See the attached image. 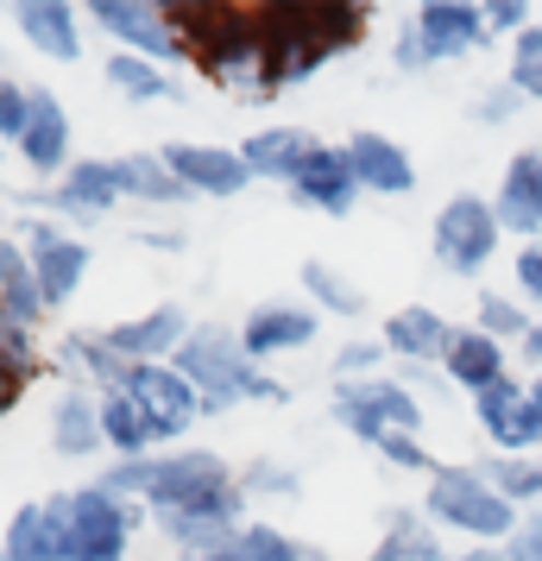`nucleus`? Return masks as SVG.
I'll use <instances>...</instances> for the list:
<instances>
[{
	"instance_id": "1",
	"label": "nucleus",
	"mask_w": 542,
	"mask_h": 561,
	"mask_svg": "<svg viewBox=\"0 0 542 561\" xmlns=\"http://www.w3.org/2000/svg\"><path fill=\"white\" fill-rule=\"evenodd\" d=\"M253 20L265 32V51H272V89H297L322 64L354 51L372 13L354 0H278V7H253Z\"/></svg>"
},
{
	"instance_id": "2",
	"label": "nucleus",
	"mask_w": 542,
	"mask_h": 561,
	"mask_svg": "<svg viewBox=\"0 0 542 561\" xmlns=\"http://www.w3.org/2000/svg\"><path fill=\"white\" fill-rule=\"evenodd\" d=\"M171 20H177L183 45H189V57L203 64V77L215 89H233L246 102L278 95L272 89V51H265V32H258L253 7H228V0H215V7H171Z\"/></svg>"
},
{
	"instance_id": "3",
	"label": "nucleus",
	"mask_w": 542,
	"mask_h": 561,
	"mask_svg": "<svg viewBox=\"0 0 542 561\" xmlns=\"http://www.w3.org/2000/svg\"><path fill=\"white\" fill-rule=\"evenodd\" d=\"M171 366L203 391V416H228L233 404H290V385L272 379L240 347V329H221V322H196Z\"/></svg>"
},
{
	"instance_id": "4",
	"label": "nucleus",
	"mask_w": 542,
	"mask_h": 561,
	"mask_svg": "<svg viewBox=\"0 0 542 561\" xmlns=\"http://www.w3.org/2000/svg\"><path fill=\"white\" fill-rule=\"evenodd\" d=\"M45 524H51L57 561H127L132 530L152 524L139 499L107 492L102 480L77 485V492H51L45 499Z\"/></svg>"
},
{
	"instance_id": "5",
	"label": "nucleus",
	"mask_w": 542,
	"mask_h": 561,
	"mask_svg": "<svg viewBox=\"0 0 542 561\" xmlns=\"http://www.w3.org/2000/svg\"><path fill=\"white\" fill-rule=\"evenodd\" d=\"M107 492L139 499V505H183V499H203V492H228L240 485V467H228V455L215 448H177V455H146V460H114L102 473Z\"/></svg>"
},
{
	"instance_id": "6",
	"label": "nucleus",
	"mask_w": 542,
	"mask_h": 561,
	"mask_svg": "<svg viewBox=\"0 0 542 561\" xmlns=\"http://www.w3.org/2000/svg\"><path fill=\"white\" fill-rule=\"evenodd\" d=\"M423 517L436 530H454L466 542H511L523 511L486 480V467H441L423 492Z\"/></svg>"
},
{
	"instance_id": "7",
	"label": "nucleus",
	"mask_w": 542,
	"mask_h": 561,
	"mask_svg": "<svg viewBox=\"0 0 542 561\" xmlns=\"http://www.w3.org/2000/svg\"><path fill=\"white\" fill-rule=\"evenodd\" d=\"M328 416H335L341 430L354 435L360 448H379L391 430L404 435H423V398H416L404 379H347L335 385V404H328Z\"/></svg>"
},
{
	"instance_id": "8",
	"label": "nucleus",
	"mask_w": 542,
	"mask_h": 561,
	"mask_svg": "<svg viewBox=\"0 0 542 561\" xmlns=\"http://www.w3.org/2000/svg\"><path fill=\"white\" fill-rule=\"evenodd\" d=\"M498 240H505V228H498L492 196L461 190V196L441 203L436 228H429V259H436L448 278H480L492 265V253H498Z\"/></svg>"
},
{
	"instance_id": "9",
	"label": "nucleus",
	"mask_w": 542,
	"mask_h": 561,
	"mask_svg": "<svg viewBox=\"0 0 542 561\" xmlns=\"http://www.w3.org/2000/svg\"><path fill=\"white\" fill-rule=\"evenodd\" d=\"M89 26H102L107 38H114V51L146 57L158 70L189 64V45H183L177 20H171V7H158V0H89Z\"/></svg>"
},
{
	"instance_id": "10",
	"label": "nucleus",
	"mask_w": 542,
	"mask_h": 561,
	"mask_svg": "<svg viewBox=\"0 0 542 561\" xmlns=\"http://www.w3.org/2000/svg\"><path fill=\"white\" fill-rule=\"evenodd\" d=\"M20 240H26V253H32V272H38V284H45V304L64 309V304H70V297L82 290L89 265H95L89 240H82L77 228H64V221H45V215H32L26 228H20Z\"/></svg>"
},
{
	"instance_id": "11",
	"label": "nucleus",
	"mask_w": 542,
	"mask_h": 561,
	"mask_svg": "<svg viewBox=\"0 0 542 561\" xmlns=\"http://www.w3.org/2000/svg\"><path fill=\"white\" fill-rule=\"evenodd\" d=\"M32 208H51L64 228H82V221H102L114 208L127 203V190H120V164L114 158H77L70 164V178L51 183V190H38L26 196Z\"/></svg>"
},
{
	"instance_id": "12",
	"label": "nucleus",
	"mask_w": 542,
	"mask_h": 561,
	"mask_svg": "<svg viewBox=\"0 0 542 561\" xmlns=\"http://www.w3.org/2000/svg\"><path fill=\"white\" fill-rule=\"evenodd\" d=\"M127 391L139 398V410H146V423H152V435H158V448L171 442L177 448L183 435L203 423V391L183 379L177 366L164 359V366H132V379H127Z\"/></svg>"
},
{
	"instance_id": "13",
	"label": "nucleus",
	"mask_w": 542,
	"mask_h": 561,
	"mask_svg": "<svg viewBox=\"0 0 542 561\" xmlns=\"http://www.w3.org/2000/svg\"><path fill=\"white\" fill-rule=\"evenodd\" d=\"M158 152H164V164L177 171V183L189 190V196H215V203H228V196H240L246 183H258L253 171H246L240 146H208V139H171V146H158Z\"/></svg>"
},
{
	"instance_id": "14",
	"label": "nucleus",
	"mask_w": 542,
	"mask_h": 561,
	"mask_svg": "<svg viewBox=\"0 0 542 561\" xmlns=\"http://www.w3.org/2000/svg\"><path fill=\"white\" fill-rule=\"evenodd\" d=\"M473 416H480V430H486L492 455H537L542 448V423H537V410H530V385L523 379L486 385V391L473 398Z\"/></svg>"
},
{
	"instance_id": "15",
	"label": "nucleus",
	"mask_w": 542,
	"mask_h": 561,
	"mask_svg": "<svg viewBox=\"0 0 542 561\" xmlns=\"http://www.w3.org/2000/svg\"><path fill=\"white\" fill-rule=\"evenodd\" d=\"M189 316H183V304H158L146 309V316H127V322H114L107 334V347L127 359V366H164V359H177V347L189 341Z\"/></svg>"
},
{
	"instance_id": "16",
	"label": "nucleus",
	"mask_w": 542,
	"mask_h": 561,
	"mask_svg": "<svg viewBox=\"0 0 542 561\" xmlns=\"http://www.w3.org/2000/svg\"><path fill=\"white\" fill-rule=\"evenodd\" d=\"M366 190L360 178H354V158H347V146H315V158L303 164V178L290 183V203L297 208H315V215H328V221H341V215H354V203H360Z\"/></svg>"
},
{
	"instance_id": "17",
	"label": "nucleus",
	"mask_w": 542,
	"mask_h": 561,
	"mask_svg": "<svg viewBox=\"0 0 542 561\" xmlns=\"http://www.w3.org/2000/svg\"><path fill=\"white\" fill-rule=\"evenodd\" d=\"M411 20H416V32H423L429 64H454V57L480 51V45L492 38L486 7H473V0H423Z\"/></svg>"
},
{
	"instance_id": "18",
	"label": "nucleus",
	"mask_w": 542,
	"mask_h": 561,
	"mask_svg": "<svg viewBox=\"0 0 542 561\" xmlns=\"http://www.w3.org/2000/svg\"><path fill=\"white\" fill-rule=\"evenodd\" d=\"M70 146H77V139H70V114H64V102H57L51 89H32V127H26V139H20L13 152L26 158L32 178L64 183L70 178V164H77Z\"/></svg>"
},
{
	"instance_id": "19",
	"label": "nucleus",
	"mask_w": 542,
	"mask_h": 561,
	"mask_svg": "<svg viewBox=\"0 0 542 561\" xmlns=\"http://www.w3.org/2000/svg\"><path fill=\"white\" fill-rule=\"evenodd\" d=\"M315 329H322V316H315L310 304H253L246 322H240V347H246L258 366H272L278 354L310 347Z\"/></svg>"
},
{
	"instance_id": "20",
	"label": "nucleus",
	"mask_w": 542,
	"mask_h": 561,
	"mask_svg": "<svg viewBox=\"0 0 542 561\" xmlns=\"http://www.w3.org/2000/svg\"><path fill=\"white\" fill-rule=\"evenodd\" d=\"M454 322L441 316V309L429 304H404L385 316V329H379V341L391 347V359L397 366H441L448 359V347H454Z\"/></svg>"
},
{
	"instance_id": "21",
	"label": "nucleus",
	"mask_w": 542,
	"mask_h": 561,
	"mask_svg": "<svg viewBox=\"0 0 542 561\" xmlns=\"http://www.w3.org/2000/svg\"><path fill=\"white\" fill-rule=\"evenodd\" d=\"M347 146V158H354V178H360L366 196H411L416 190V158L391 139V133L379 127H360L341 139Z\"/></svg>"
},
{
	"instance_id": "22",
	"label": "nucleus",
	"mask_w": 542,
	"mask_h": 561,
	"mask_svg": "<svg viewBox=\"0 0 542 561\" xmlns=\"http://www.w3.org/2000/svg\"><path fill=\"white\" fill-rule=\"evenodd\" d=\"M492 208H498V228L517 233L523 247H530V240H542V146L511 152V164H505V178H498Z\"/></svg>"
},
{
	"instance_id": "23",
	"label": "nucleus",
	"mask_w": 542,
	"mask_h": 561,
	"mask_svg": "<svg viewBox=\"0 0 542 561\" xmlns=\"http://www.w3.org/2000/svg\"><path fill=\"white\" fill-rule=\"evenodd\" d=\"M7 13H13L20 38L32 51H45L51 64H77L82 57V20L70 0H13Z\"/></svg>"
},
{
	"instance_id": "24",
	"label": "nucleus",
	"mask_w": 542,
	"mask_h": 561,
	"mask_svg": "<svg viewBox=\"0 0 542 561\" xmlns=\"http://www.w3.org/2000/svg\"><path fill=\"white\" fill-rule=\"evenodd\" d=\"M315 146H322V139H315L310 127H258V133L240 139V158H246V171H253V178L285 183V190H290V183L303 178V164L315 158Z\"/></svg>"
},
{
	"instance_id": "25",
	"label": "nucleus",
	"mask_w": 542,
	"mask_h": 561,
	"mask_svg": "<svg viewBox=\"0 0 542 561\" xmlns=\"http://www.w3.org/2000/svg\"><path fill=\"white\" fill-rule=\"evenodd\" d=\"M45 316H51V304H45L38 272H32L26 240L7 233V240H0V322H7V329H38Z\"/></svg>"
},
{
	"instance_id": "26",
	"label": "nucleus",
	"mask_w": 542,
	"mask_h": 561,
	"mask_svg": "<svg viewBox=\"0 0 542 561\" xmlns=\"http://www.w3.org/2000/svg\"><path fill=\"white\" fill-rule=\"evenodd\" d=\"M51 366L64 373V385H82V391H95V398L127 391V379H132V366L107 347V334H64V347H57Z\"/></svg>"
},
{
	"instance_id": "27",
	"label": "nucleus",
	"mask_w": 542,
	"mask_h": 561,
	"mask_svg": "<svg viewBox=\"0 0 542 561\" xmlns=\"http://www.w3.org/2000/svg\"><path fill=\"white\" fill-rule=\"evenodd\" d=\"M107 448V430H102V398L82 391V385H64L51 404V455L64 460H89Z\"/></svg>"
},
{
	"instance_id": "28",
	"label": "nucleus",
	"mask_w": 542,
	"mask_h": 561,
	"mask_svg": "<svg viewBox=\"0 0 542 561\" xmlns=\"http://www.w3.org/2000/svg\"><path fill=\"white\" fill-rule=\"evenodd\" d=\"M441 373H448V385H461L466 398H480L486 385L511 379V347L480 334V329H461L454 347H448V359H441Z\"/></svg>"
},
{
	"instance_id": "29",
	"label": "nucleus",
	"mask_w": 542,
	"mask_h": 561,
	"mask_svg": "<svg viewBox=\"0 0 542 561\" xmlns=\"http://www.w3.org/2000/svg\"><path fill=\"white\" fill-rule=\"evenodd\" d=\"M183 561H328L315 542H303V536L278 530V524H246V530L233 536V542H221L215 556H183Z\"/></svg>"
},
{
	"instance_id": "30",
	"label": "nucleus",
	"mask_w": 542,
	"mask_h": 561,
	"mask_svg": "<svg viewBox=\"0 0 542 561\" xmlns=\"http://www.w3.org/2000/svg\"><path fill=\"white\" fill-rule=\"evenodd\" d=\"M366 561H454L448 549H441V530L423 517V505H404L391 511V524L379 530V542H372V556Z\"/></svg>"
},
{
	"instance_id": "31",
	"label": "nucleus",
	"mask_w": 542,
	"mask_h": 561,
	"mask_svg": "<svg viewBox=\"0 0 542 561\" xmlns=\"http://www.w3.org/2000/svg\"><path fill=\"white\" fill-rule=\"evenodd\" d=\"M114 164H120V190H127V203H158V208L189 203V190H183L177 171L164 164V152H127V158H114Z\"/></svg>"
},
{
	"instance_id": "32",
	"label": "nucleus",
	"mask_w": 542,
	"mask_h": 561,
	"mask_svg": "<svg viewBox=\"0 0 542 561\" xmlns=\"http://www.w3.org/2000/svg\"><path fill=\"white\" fill-rule=\"evenodd\" d=\"M297 284H303V297H310L315 309H328V316H341V322H360L366 309V290L341 265H328V259H303V272H297Z\"/></svg>"
},
{
	"instance_id": "33",
	"label": "nucleus",
	"mask_w": 542,
	"mask_h": 561,
	"mask_svg": "<svg viewBox=\"0 0 542 561\" xmlns=\"http://www.w3.org/2000/svg\"><path fill=\"white\" fill-rule=\"evenodd\" d=\"M102 430H107V455H120V460H146L158 448V435L132 391H107L102 398Z\"/></svg>"
},
{
	"instance_id": "34",
	"label": "nucleus",
	"mask_w": 542,
	"mask_h": 561,
	"mask_svg": "<svg viewBox=\"0 0 542 561\" xmlns=\"http://www.w3.org/2000/svg\"><path fill=\"white\" fill-rule=\"evenodd\" d=\"M102 77H107V89H120L132 107H152V102L171 95V70H158V64H146V57H132V51H107Z\"/></svg>"
},
{
	"instance_id": "35",
	"label": "nucleus",
	"mask_w": 542,
	"mask_h": 561,
	"mask_svg": "<svg viewBox=\"0 0 542 561\" xmlns=\"http://www.w3.org/2000/svg\"><path fill=\"white\" fill-rule=\"evenodd\" d=\"M45 373V359H38V329H7L0 322V385H7V410L20 404V391L26 379Z\"/></svg>"
},
{
	"instance_id": "36",
	"label": "nucleus",
	"mask_w": 542,
	"mask_h": 561,
	"mask_svg": "<svg viewBox=\"0 0 542 561\" xmlns=\"http://www.w3.org/2000/svg\"><path fill=\"white\" fill-rule=\"evenodd\" d=\"M473 329L492 334V341H505V347H523L530 341V304H517V297H505V290H480V304H473Z\"/></svg>"
},
{
	"instance_id": "37",
	"label": "nucleus",
	"mask_w": 542,
	"mask_h": 561,
	"mask_svg": "<svg viewBox=\"0 0 542 561\" xmlns=\"http://www.w3.org/2000/svg\"><path fill=\"white\" fill-rule=\"evenodd\" d=\"M486 480L511 499L517 511H542V455H492L486 460Z\"/></svg>"
},
{
	"instance_id": "38",
	"label": "nucleus",
	"mask_w": 542,
	"mask_h": 561,
	"mask_svg": "<svg viewBox=\"0 0 542 561\" xmlns=\"http://www.w3.org/2000/svg\"><path fill=\"white\" fill-rule=\"evenodd\" d=\"M0 561H57L45 505H20L13 517H7V556H0Z\"/></svg>"
},
{
	"instance_id": "39",
	"label": "nucleus",
	"mask_w": 542,
	"mask_h": 561,
	"mask_svg": "<svg viewBox=\"0 0 542 561\" xmlns=\"http://www.w3.org/2000/svg\"><path fill=\"white\" fill-rule=\"evenodd\" d=\"M240 492L246 499H297L303 492V473L297 467H285V460H272V455H253L246 467H240Z\"/></svg>"
},
{
	"instance_id": "40",
	"label": "nucleus",
	"mask_w": 542,
	"mask_h": 561,
	"mask_svg": "<svg viewBox=\"0 0 542 561\" xmlns=\"http://www.w3.org/2000/svg\"><path fill=\"white\" fill-rule=\"evenodd\" d=\"M505 57H511V64H505V82H511L523 102H542V26L517 32Z\"/></svg>"
},
{
	"instance_id": "41",
	"label": "nucleus",
	"mask_w": 542,
	"mask_h": 561,
	"mask_svg": "<svg viewBox=\"0 0 542 561\" xmlns=\"http://www.w3.org/2000/svg\"><path fill=\"white\" fill-rule=\"evenodd\" d=\"M372 455L385 460V467H397V473H423V480H436V473H441V460L423 448V435H404V430H391Z\"/></svg>"
},
{
	"instance_id": "42",
	"label": "nucleus",
	"mask_w": 542,
	"mask_h": 561,
	"mask_svg": "<svg viewBox=\"0 0 542 561\" xmlns=\"http://www.w3.org/2000/svg\"><path fill=\"white\" fill-rule=\"evenodd\" d=\"M523 107H530V102L517 95L511 82H492V89H480V95L466 102V121H473V127H511Z\"/></svg>"
},
{
	"instance_id": "43",
	"label": "nucleus",
	"mask_w": 542,
	"mask_h": 561,
	"mask_svg": "<svg viewBox=\"0 0 542 561\" xmlns=\"http://www.w3.org/2000/svg\"><path fill=\"white\" fill-rule=\"evenodd\" d=\"M391 359V347L385 341H347L335 354V385H347V379H379V366Z\"/></svg>"
},
{
	"instance_id": "44",
	"label": "nucleus",
	"mask_w": 542,
	"mask_h": 561,
	"mask_svg": "<svg viewBox=\"0 0 542 561\" xmlns=\"http://www.w3.org/2000/svg\"><path fill=\"white\" fill-rule=\"evenodd\" d=\"M26 127H32V89L7 77V82H0V139H7V146H20Z\"/></svg>"
},
{
	"instance_id": "45",
	"label": "nucleus",
	"mask_w": 542,
	"mask_h": 561,
	"mask_svg": "<svg viewBox=\"0 0 542 561\" xmlns=\"http://www.w3.org/2000/svg\"><path fill=\"white\" fill-rule=\"evenodd\" d=\"M511 278L523 290V304H542V240H530V247L511 253Z\"/></svg>"
},
{
	"instance_id": "46",
	"label": "nucleus",
	"mask_w": 542,
	"mask_h": 561,
	"mask_svg": "<svg viewBox=\"0 0 542 561\" xmlns=\"http://www.w3.org/2000/svg\"><path fill=\"white\" fill-rule=\"evenodd\" d=\"M391 70H404V77L429 70V51H423V32H416V20H404V26H397V38H391Z\"/></svg>"
},
{
	"instance_id": "47",
	"label": "nucleus",
	"mask_w": 542,
	"mask_h": 561,
	"mask_svg": "<svg viewBox=\"0 0 542 561\" xmlns=\"http://www.w3.org/2000/svg\"><path fill=\"white\" fill-rule=\"evenodd\" d=\"M486 26L505 32V38H517V32L537 26V20H530V7H523V0H486Z\"/></svg>"
},
{
	"instance_id": "48",
	"label": "nucleus",
	"mask_w": 542,
	"mask_h": 561,
	"mask_svg": "<svg viewBox=\"0 0 542 561\" xmlns=\"http://www.w3.org/2000/svg\"><path fill=\"white\" fill-rule=\"evenodd\" d=\"M505 561H542V511H530L517 524V536L505 542Z\"/></svg>"
},
{
	"instance_id": "49",
	"label": "nucleus",
	"mask_w": 542,
	"mask_h": 561,
	"mask_svg": "<svg viewBox=\"0 0 542 561\" xmlns=\"http://www.w3.org/2000/svg\"><path fill=\"white\" fill-rule=\"evenodd\" d=\"M139 247H158V253H183V233H171V228H139Z\"/></svg>"
},
{
	"instance_id": "50",
	"label": "nucleus",
	"mask_w": 542,
	"mask_h": 561,
	"mask_svg": "<svg viewBox=\"0 0 542 561\" xmlns=\"http://www.w3.org/2000/svg\"><path fill=\"white\" fill-rule=\"evenodd\" d=\"M454 561H505V542H473V549L454 556Z\"/></svg>"
},
{
	"instance_id": "51",
	"label": "nucleus",
	"mask_w": 542,
	"mask_h": 561,
	"mask_svg": "<svg viewBox=\"0 0 542 561\" xmlns=\"http://www.w3.org/2000/svg\"><path fill=\"white\" fill-rule=\"evenodd\" d=\"M523 354L537 359V373H542V322H537V329H530V341H523Z\"/></svg>"
},
{
	"instance_id": "52",
	"label": "nucleus",
	"mask_w": 542,
	"mask_h": 561,
	"mask_svg": "<svg viewBox=\"0 0 542 561\" xmlns=\"http://www.w3.org/2000/svg\"><path fill=\"white\" fill-rule=\"evenodd\" d=\"M530 410H537V423H542V373H530Z\"/></svg>"
}]
</instances>
